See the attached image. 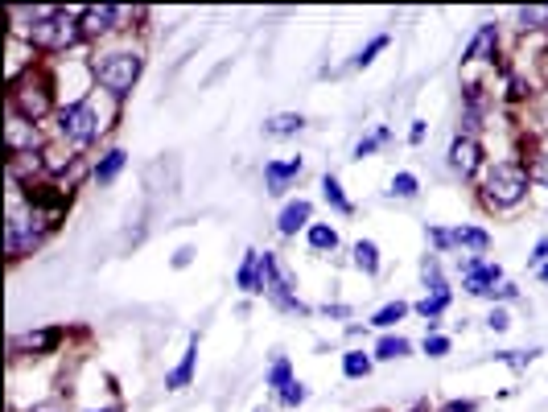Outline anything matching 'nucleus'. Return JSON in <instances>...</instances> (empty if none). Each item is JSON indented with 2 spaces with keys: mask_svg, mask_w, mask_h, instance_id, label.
<instances>
[{
  "mask_svg": "<svg viewBox=\"0 0 548 412\" xmlns=\"http://www.w3.org/2000/svg\"><path fill=\"white\" fill-rule=\"evenodd\" d=\"M281 400H285L289 408H297V404H305V400H310V388H305L301 380H293V384H289V388L281 392Z\"/></svg>",
  "mask_w": 548,
  "mask_h": 412,
  "instance_id": "nucleus-28",
  "label": "nucleus"
},
{
  "mask_svg": "<svg viewBox=\"0 0 548 412\" xmlns=\"http://www.w3.org/2000/svg\"><path fill=\"white\" fill-rule=\"evenodd\" d=\"M392 194L396 198H417V178L413 174H396L392 178Z\"/></svg>",
  "mask_w": 548,
  "mask_h": 412,
  "instance_id": "nucleus-27",
  "label": "nucleus"
},
{
  "mask_svg": "<svg viewBox=\"0 0 548 412\" xmlns=\"http://www.w3.org/2000/svg\"><path fill=\"white\" fill-rule=\"evenodd\" d=\"M495 46H499V33H495V25H483L474 33V42L466 46V58L462 62H483V58H491L495 54Z\"/></svg>",
  "mask_w": 548,
  "mask_h": 412,
  "instance_id": "nucleus-11",
  "label": "nucleus"
},
{
  "mask_svg": "<svg viewBox=\"0 0 548 412\" xmlns=\"http://www.w3.org/2000/svg\"><path fill=\"white\" fill-rule=\"evenodd\" d=\"M190 256H194V252H190V248H182V252H178V260H174V264H178V268H186V264H190Z\"/></svg>",
  "mask_w": 548,
  "mask_h": 412,
  "instance_id": "nucleus-38",
  "label": "nucleus"
},
{
  "mask_svg": "<svg viewBox=\"0 0 548 412\" xmlns=\"http://www.w3.org/2000/svg\"><path fill=\"white\" fill-rule=\"evenodd\" d=\"M413 412H429V408H425V404H421V408H413Z\"/></svg>",
  "mask_w": 548,
  "mask_h": 412,
  "instance_id": "nucleus-41",
  "label": "nucleus"
},
{
  "mask_svg": "<svg viewBox=\"0 0 548 412\" xmlns=\"http://www.w3.org/2000/svg\"><path fill=\"white\" fill-rule=\"evenodd\" d=\"M487 326H491V330H495V334H503V330H507V326H511V318H507V314H503V309H491V318H487Z\"/></svg>",
  "mask_w": 548,
  "mask_h": 412,
  "instance_id": "nucleus-34",
  "label": "nucleus"
},
{
  "mask_svg": "<svg viewBox=\"0 0 548 412\" xmlns=\"http://www.w3.org/2000/svg\"><path fill=\"white\" fill-rule=\"evenodd\" d=\"M322 194H326V202L334 206V211H342V215L351 211V202H347V194H342V186H338V178H334V174H326V178H322Z\"/></svg>",
  "mask_w": 548,
  "mask_h": 412,
  "instance_id": "nucleus-19",
  "label": "nucleus"
},
{
  "mask_svg": "<svg viewBox=\"0 0 548 412\" xmlns=\"http://www.w3.org/2000/svg\"><path fill=\"white\" fill-rule=\"evenodd\" d=\"M62 136H71L75 145H91L95 136H99V112H95V103L83 99V103H71V108H62Z\"/></svg>",
  "mask_w": 548,
  "mask_h": 412,
  "instance_id": "nucleus-4",
  "label": "nucleus"
},
{
  "mask_svg": "<svg viewBox=\"0 0 548 412\" xmlns=\"http://www.w3.org/2000/svg\"><path fill=\"white\" fill-rule=\"evenodd\" d=\"M310 215H314V206H310V202H301V198H297V202H289L285 211H281V223H277V227H281V235H297L305 223H310Z\"/></svg>",
  "mask_w": 548,
  "mask_h": 412,
  "instance_id": "nucleus-12",
  "label": "nucleus"
},
{
  "mask_svg": "<svg viewBox=\"0 0 548 412\" xmlns=\"http://www.w3.org/2000/svg\"><path fill=\"white\" fill-rule=\"evenodd\" d=\"M235 285L244 289V293H260V252H248V256H244Z\"/></svg>",
  "mask_w": 548,
  "mask_h": 412,
  "instance_id": "nucleus-14",
  "label": "nucleus"
},
{
  "mask_svg": "<svg viewBox=\"0 0 548 412\" xmlns=\"http://www.w3.org/2000/svg\"><path fill=\"white\" fill-rule=\"evenodd\" d=\"M544 256H548V239H540V244H536V252H532V256H528V260H532V264H540V260H544Z\"/></svg>",
  "mask_w": 548,
  "mask_h": 412,
  "instance_id": "nucleus-36",
  "label": "nucleus"
},
{
  "mask_svg": "<svg viewBox=\"0 0 548 412\" xmlns=\"http://www.w3.org/2000/svg\"><path fill=\"white\" fill-rule=\"evenodd\" d=\"M540 120L548 124V91H544V99H540Z\"/></svg>",
  "mask_w": 548,
  "mask_h": 412,
  "instance_id": "nucleus-39",
  "label": "nucleus"
},
{
  "mask_svg": "<svg viewBox=\"0 0 548 412\" xmlns=\"http://www.w3.org/2000/svg\"><path fill=\"white\" fill-rule=\"evenodd\" d=\"M95 79H99V87H108L112 95H128L132 91V83L141 79V54H104L95 62Z\"/></svg>",
  "mask_w": 548,
  "mask_h": 412,
  "instance_id": "nucleus-3",
  "label": "nucleus"
},
{
  "mask_svg": "<svg viewBox=\"0 0 548 412\" xmlns=\"http://www.w3.org/2000/svg\"><path fill=\"white\" fill-rule=\"evenodd\" d=\"M310 244H314L318 252H334V248H338V231L326 227V223H314V227H310Z\"/></svg>",
  "mask_w": 548,
  "mask_h": 412,
  "instance_id": "nucleus-22",
  "label": "nucleus"
},
{
  "mask_svg": "<svg viewBox=\"0 0 548 412\" xmlns=\"http://www.w3.org/2000/svg\"><path fill=\"white\" fill-rule=\"evenodd\" d=\"M445 301H450V297H425V301H421V305H417V314H421V318H429V322H433V318H437V314H441V309H445Z\"/></svg>",
  "mask_w": 548,
  "mask_h": 412,
  "instance_id": "nucleus-30",
  "label": "nucleus"
},
{
  "mask_svg": "<svg viewBox=\"0 0 548 412\" xmlns=\"http://www.w3.org/2000/svg\"><path fill=\"white\" fill-rule=\"evenodd\" d=\"M483 194H487L491 206H516L528 194V169L524 165H511V161L491 165L487 178H483Z\"/></svg>",
  "mask_w": 548,
  "mask_h": 412,
  "instance_id": "nucleus-2",
  "label": "nucleus"
},
{
  "mask_svg": "<svg viewBox=\"0 0 548 412\" xmlns=\"http://www.w3.org/2000/svg\"><path fill=\"white\" fill-rule=\"evenodd\" d=\"M421 281H425V289H429L433 297H450V289H445V277H441V264H437V256H425V260H421Z\"/></svg>",
  "mask_w": 548,
  "mask_h": 412,
  "instance_id": "nucleus-16",
  "label": "nucleus"
},
{
  "mask_svg": "<svg viewBox=\"0 0 548 412\" xmlns=\"http://www.w3.org/2000/svg\"><path fill=\"white\" fill-rule=\"evenodd\" d=\"M408 351H413V347H408V338H380V347H375V359H404Z\"/></svg>",
  "mask_w": 548,
  "mask_h": 412,
  "instance_id": "nucleus-21",
  "label": "nucleus"
},
{
  "mask_svg": "<svg viewBox=\"0 0 548 412\" xmlns=\"http://www.w3.org/2000/svg\"><path fill=\"white\" fill-rule=\"evenodd\" d=\"M21 145H38V132H33V124L29 120H13L9 124V153H21Z\"/></svg>",
  "mask_w": 548,
  "mask_h": 412,
  "instance_id": "nucleus-18",
  "label": "nucleus"
},
{
  "mask_svg": "<svg viewBox=\"0 0 548 412\" xmlns=\"http://www.w3.org/2000/svg\"><path fill=\"white\" fill-rule=\"evenodd\" d=\"M124 13L120 9H112V5H99V9H83L79 13V25H83V38H95V33H108V29H116V21H120Z\"/></svg>",
  "mask_w": 548,
  "mask_h": 412,
  "instance_id": "nucleus-8",
  "label": "nucleus"
},
{
  "mask_svg": "<svg viewBox=\"0 0 548 412\" xmlns=\"http://www.w3.org/2000/svg\"><path fill=\"white\" fill-rule=\"evenodd\" d=\"M355 268H363L367 277L380 272V248H375L371 239H359V244H355Z\"/></svg>",
  "mask_w": 548,
  "mask_h": 412,
  "instance_id": "nucleus-17",
  "label": "nucleus"
},
{
  "mask_svg": "<svg viewBox=\"0 0 548 412\" xmlns=\"http://www.w3.org/2000/svg\"><path fill=\"white\" fill-rule=\"evenodd\" d=\"M441 412H474V400H454V404H445Z\"/></svg>",
  "mask_w": 548,
  "mask_h": 412,
  "instance_id": "nucleus-35",
  "label": "nucleus"
},
{
  "mask_svg": "<svg viewBox=\"0 0 548 412\" xmlns=\"http://www.w3.org/2000/svg\"><path fill=\"white\" fill-rule=\"evenodd\" d=\"M301 174V157L293 161H268L264 165V182H268V194H285V186Z\"/></svg>",
  "mask_w": 548,
  "mask_h": 412,
  "instance_id": "nucleus-9",
  "label": "nucleus"
},
{
  "mask_svg": "<svg viewBox=\"0 0 548 412\" xmlns=\"http://www.w3.org/2000/svg\"><path fill=\"white\" fill-rule=\"evenodd\" d=\"M62 342V330H29V334H13L9 351L13 355H46Z\"/></svg>",
  "mask_w": 548,
  "mask_h": 412,
  "instance_id": "nucleus-6",
  "label": "nucleus"
},
{
  "mask_svg": "<svg viewBox=\"0 0 548 412\" xmlns=\"http://www.w3.org/2000/svg\"><path fill=\"white\" fill-rule=\"evenodd\" d=\"M384 141H388V128H380L375 136H367V141H359V145H355V157H367V153H375V149H380Z\"/></svg>",
  "mask_w": 548,
  "mask_h": 412,
  "instance_id": "nucleus-29",
  "label": "nucleus"
},
{
  "mask_svg": "<svg viewBox=\"0 0 548 412\" xmlns=\"http://www.w3.org/2000/svg\"><path fill=\"white\" fill-rule=\"evenodd\" d=\"M445 351H450V338H441V334H433V338H425V355H433V359H441Z\"/></svg>",
  "mask_w": 548,
  "mask_h": 412,
  "instance_id": "nucleus-32",
  "label": "nucleus"
},
{
  "mask_svg": "<svg viewBox=\"0 0 548 412\" xmlns=\"http://www.w3.org/2000/svg\"><path fill=\"white\" fill-rule=\"evenodd\" d=\"M532 178H536L540 186H548V153H540V157L532 161Z\"/></svg>",
  "mask_w": 548,
  "mask_h": 412,
  "instance_id": "nucleus-33",
  "label": "nucleus"
},
{
  "mask_svg": "<svg viewBox=\"0 0 548 412\" xmlns=\"http://www.w3.org/2000/svg\"><path fill=\"white\" fill-rule=\"evenodd\" d=\"M478 161H483V149H478L474 136H458V141L450 145V169H454V174L470 178L478 169Z\"/></svg>",
  "mask_w": 548,
  "mask_h": 412,
  "instance_id": "nucleus-7",
  "label": "nucleus"
},
{
  "mask_svg": "<svg viewBox=\"0 0 548 412\" xmlns=\"http://www.w3.org/2000/svg\"><path fill=\"white\" fill-rule=\"evenodd\" d=\"M104 412H120V408H104Z\"/></svg>",
  "mask_w": 548,
  "mask_h": 412,
  "instance_id": "nucleus-42",
  "label": "nucleus"
},
{
  "mask_svg": "<svg viewBox=\"0 0 548 412\" xmlns=\"http://www.w3.org/2000/svg\"><path fill=\"white\" fill-rule=\"evenodd\" d=\"M293 384V371H289V359L285 355H277V363H272V371H268V388H277V392H285Z\"/></svg>",
  "mask_w": 548,
  "mask_h": 412,
  "instance_id": "nucleus-23",
  "label": "nucleus"
},
{
  "mask_svg": "<svg viewBox=\"0 0 548 412\" xmlns=\"http://www.w3.org/2000/svg\"><path fill=\"white\" fill-rule=\"evenodd\" d=\"M384 46H388V38H384V33H380V38H375V42H371L367 50H359V54H355V62H351V66H367V62H371L375 54H380Z\"/></svg>",
  "mask_w": 548,
  "mask_h": 412,
  "instance_id": "nucleus-31",
  "label": "nucleus"
},
{
  "mask_svg": "<svg viewBox=\"0 0 548 412\" xmlns=\"http://www.w3.org/2000/svg\"><path fill=\"white\" fill-rule=\"evenodd\" d=\"M342 371H347L351 380H363V375L371 371V359L363 351H347V355H342Z\"/></svg>",
  "mask_w": 548,
  "mask_h": 412,
  "instance_id": "nucleus-24",
  "label": "nucleus"
},
{
  "mask_svg": "<svg viewBox=\"0 0 548 412\" xmlns=\"http://www.w3.org/2000/svg\"><path fill=\"white\" fill-rule=\"evenodd\" d=\"M120 169H124V153H120V149H112L104 161L95 165V182H112V178L120 174Z\"/></svg>",
  "mask_w": 548,
  "mask_h": 412,
  "instance_id": "nucleus-20",
  "label": "nucleus"
},
{
  "mask_svg": "<svg viewBox=\"0 0 548 412\" xmlns=\"http://www.w3.org/2000/svg\"><path fill=\"white\" fill-rule=\"evenodd\" d=\"M301 128H305V120L297 112H281V116L264 120V136H297Z\"/></svg>",
  "mask_w": 548,
  "mask_h": 412,
  "instance_id": "nucleus-15",
  "label": "nucleus"
},
{
  "mask_svg": "<svg viewBox=\"0 0 548 412\" xmlns=\"http://www.w3.org/2000/svg\"><path fill=\"white\" fill-rule=\"evenodd\" d=\"M421 136H425V124L417 120V124H413V132H408V141H413V145H417V141H421Z\"/></svg>",
  "mask_w": 548,
  "mask_h": 412,
  "instance_id": "nucleus-37",
  "label": "nucleus"
},
{
  "mask_svg": "<svg viewBox=\"0 0 548 412\" xmlns=\"http://www.w3.org/2000/svg\"><path fill=\"white\" fill-rule=\"evenodd\" d=\"M13 108L25 116V120H38L50 112V95L46 87H33V91H13Z\"/></svg>",
  "mask_w": 548,
  "mask_h": 412,
  "instance_id": "nucleus-10",
  "label": "nucleus"
},
{
  "mask_svg": "<svg viewBox=\"0 0 548 412\" xmlns=\"http://www.w3.org/2000/svg\"><path fill=\"white\" fill-rule=\"evenodd\" d=\"M194 363H198V338H190V347H186L182 363L165 375V388H174V392H178V388H186V384H190V375H194Z\"/></svg>",
  "mask_w": 548,
  "mask_h": 412,
  "instance_id": "nucleus-13",
  "label": "nucleus"
},
{
  "mask_svg": "<svg viewBox=\"0 0 548 412\" xmlns=\"http://www.w3.org/2000/svg\"><path fill=\"white\" fill-rule=\"evenodd\" d=\"M25 38L33 46H46V50H66L83 38V25H79V17H66V13H42V17L29 21Z\"/></svg>",
  "mask_w": 548,
  "mask_h": 412,
  "instance_id": "nucleus-1",
  "label": "nucleus"
},
{
  "mask_svg": "<svg viewBox=\"0 0 548 412\" xmlns=\"http://www.w3.org/2000/svg\"><path fill=\"white\" fill-rule=\"evenodd\" d=\"M404 314H408V305H404V301H392V305H384V309H380V314H375V318H371V326H380V330H388V326H396V322H400Z\"/></svg>",
  "mask_w": 548,
  "mask_h": 412,
  "instance_id": "nucleus-25",
  "label": "nucleus"
},
{
  "mask_svg": "<svg viewBox=\"0 0 548 412\" xmlns=\"http://www.w3.org/2000/svg\"><path fill=\"white\" fill-rule=\"evenodd\" d=\"M429 239H433L437 248L458 244V248H474V252H487V244H491V235H487V231H478V227H458V231H441V227H433Z\"/></svg>",
  "mask_w": 548,
  "mask_h": 412,
  "instance_id": "nucleus-5",
  "label": "nucleus"
},
{
  "mask_svg": "<svg viewBox=\"0 0 548 412\" xmlns=\"http://www.w3.org/2000/svg\"><path fill=\"white\" fill-rule=\"evenodd\" d=\"M516 17H520L524 29H544V25H548V9H536V5H532V9H520Z\"/></svg>",
  "mask_w": 548,
  "mask_h": 412,
  "instance_id": "nucleus-26",
  "label": "nucleus"
},
{
  "mask_svg": "<svg viewBox=\"0 0 548 412\" xmlns=\"http://www.w3.org/2000/svg\"><path fill=\"white\" fill-rule=\"evenodd\" d=\"M540 277H544V281H548V264H540Z\"/></svg>",
  "mask_w": 548,
  "mask_h": 412,
  "instance_id": "nucleus-40",
  "label": "nucleus"
}]
</instances>
